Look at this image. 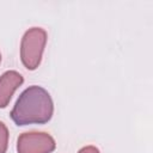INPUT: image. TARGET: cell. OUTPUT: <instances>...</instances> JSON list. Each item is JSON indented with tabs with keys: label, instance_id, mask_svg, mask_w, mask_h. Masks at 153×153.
I'll list each match as a JSON object with an SVG mask.
<instances>
[{
	"label": "cell",
	"instance_id": "obj_1",
	"mask_svg": "<svg viewBox=\"0 0 153 153\" xmlns=\"http://www.w3.org/2000/svg\"><path fill=\"white\" fill-rule=\"evenodd\" d=\"M54 114V103L49 92L37 85L29 86L18 97L12 111V121L22 127L27 124H44Z\"/></svg>",
	"mask_w": 153,
	"mask_h": 153
},
{
	"label": "cell",
	"instance_id": "obj_2",
	"mask_svg": "<svg viewBox=\"0 0 153 153\" xmlns=\"http://www.w3.org/2000/svg\"><path fill=\"white\" fill-rule=\"evenodd\" d=\"M48 35L42 27L33 26L25 31L20 41V60L29 71L38 68L47 44Z\"/></svg>",
	"mask_w": 153,
	"mask_h": 153
},
{
	"label": "cell",
	"instance_id": "obj_3",
	"mask_svg": "<svg viewBox=\"0 0 153 153\" xmlns=\"http://www.w3.org/2000/svg\"><path fill=\"white\" fill-rule=\"evenodd\" d=\"M55 148V139L45 131H25L17 140V153H51Z\"/></svg>",
	"mask_w": 153,
	"mask_h": 153
},
{
	"label": "cell",
	"instance_id": "obj_4",
	"mask_svg": "<svg viewBox=\"0 0 153 153\" xmlns=\"http://www.w3.org/2000/svg\"><path fill=\"white\" fill-rule=\"evenodd\" d=\"M23 82L24 78L17 71H6L0 75V109L8 105L13 93Z\"/></svg>",
	"mask_w": 153,
	"mask_h": 153
},
{
	"label": "cell",
	"instance_id": "obj_5",
	"mask_svg": "<svg viewBox=\"0 0 153 153\" xmlns=\"http://www.w3.org/2000/svg\"><path fill=\"white\" fill-rule=\"evenodd\" d=\"M8 129L4 122L0 121V153H6L8 148Z\"/></svg>",
	"mask_w": 153,
	"mask_h": 153
},
{
	"label": "cell",
	"instance_id": "obj_6",
	"mask_svg": "<svg viewBox=\"0 0 153 153\" xmlns=\"http://www.w3.org/2000/svg\"><path fill=\"white\" fill-rule=\"evenodd\" d=\"M78 153H100V151H99L96 146L88 145V146H85V147L80 148V149L78 151Z\"/></svg>",
	"mask_w": 153,
	"mask_h": 153
},
{
	"label": "cell",
	"instance_id": "obj_7",
	"mask_svg": "<svg viewBox=\"0 0 153 153\" xmlns=\"http://www.w3.org/2000/svg\"><path fill=\"white\" fill-rule=\"evenodd\" d=\"M0 63H1V54H0Z\"/></svg>",
	"mask_w": 153,
	"mask_h": 153
}]
</instances>
